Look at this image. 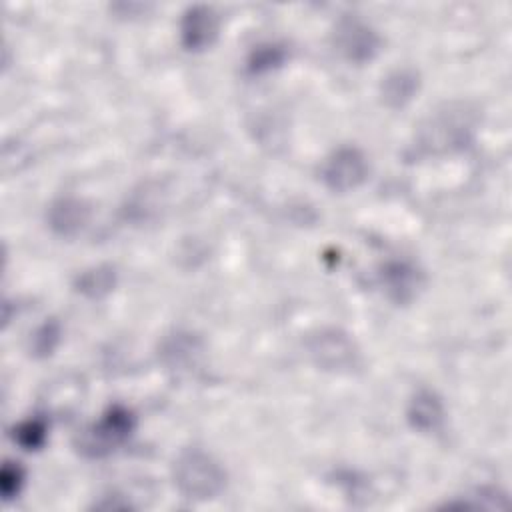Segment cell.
<instances>
[{
  "label": "cell",
  "mask_w": 512,
  "mask_h": 512,
  "mask_svg": "<svg viewBox=\"0 0 512 512\" xmlns=\"http://www.w3.org/2000/svg\"><path fill=\"white\" fill-rule=\"evenodd\" d=\"M176 490L188 500H212L226 488L224 466L202 448H184L172 464Z\"/></svg>",
  "instance_id": "obj_1"
},
{
  "label": "cell",
  "mask_w": 512,
  "mask_h": 512,
  "mask_svg": "<svg viewBox=\"0 0 512 512\" xmlns=\"http://www.w3.org/2000/svg\"><path fill=\"white\" fill-rule=\"evenodd\" d=\"M136 428V418L122 404L108 406L102 416L76 436V448L86 458H104L122 446Z\"/></svg>",
  "instance_id": "obj_2"
},
{
  "label": "cell",
  "mask_w": 512,
  "mask_h": 512,
  "mask_svg": "<svg viewBox=\"0 0 512 512\" xmlns=\"http://www.w3.org/2000/svg\"><path fill=\"white\" fill-rule=\"evenodd\" d=\"M308 354L312 362L328 372L352 374L360 368L362 358L354 340L338 328H322L308 338Z\"/></svg>",
  "instance_id": "obj_3"
},
{
  "label": "cell",
  "mask_w": 512,
  "mask_h": 512,
  "mask_svg": "<svg viewBox=\"0 0 512 512\" xmlns=\"http://www.w3.org/2000/svg\"><path fill=\"white\" fill-rule=\"evenodd\" d=\"M332 44L344 60L360 66L372 62L378 56L382 38L368 22L354 14H346L336 22L332 30Z\"/></svg>",
  "instance_id": "obj_4"
},
{
  "label": "cell",
  "mask_w": 512,
  "mask_h": 512,
  "mask_svg": "<svg viewBox=\"0 0 512 512\" xmlns=\"http://www.w3.org/2000/svg\"><path fill=\"white\" fill-rule=\"evenodd\" d=\"M366 154L356 146H340L328 154L320 166V180L332 192H350L368 178Z\"/></svg>",
  "instance_id": "obj_5"
},
{
  "label": "cell",
  "mask_w": 512,
  "mask_h": 512,
  "mask_svg": "<svg viewBox=\"0 0 512 512\" xmlns=\"http://www.w3.org/2000/svg\"><path fill=\"white\" fill-rule=\"evenodd\" d=\"M378 284L394 304H410L424 288V274L406 260H388L378 270Z\"/></svg>",
  "instance_id": "obj_6"
},
{
  "label": "cell",
  "mask_w": 512,
  "mask_h": 512,
  "mask_svg": "<svg viewBox=\"0 0 512 512\" xmlns=\"http://www.w3.org/2000/svg\"><path fill=\"white\" fill-rule=\"evenodd\" d=\"M220 32V16L212 6H188L180 18V42L190 52L210 48Z\"/></svg>",
  "instance_id": "obj_7"
},
{
  "label": "cell",
  "mask_w": 512,
  "mask_h": 512,
  "mask_svg": "<svg viewBox=\"0 0 512 512\" xmlns=\"http://www.w3.org/2000/svg\"><path fill=\"white\" fill-rule=\"evenodd\" d=\"M90 216V204L76 196H60L52 200L46 210L48 228L62 238H72L80 234L88 226Z\"/></svg>",
  "instance_id": "obj_8"
},
{
  "label": "cell",
  "mask_w": 512,
  "mask_h": 512,
  "mask_svg": "<svg viewBox=\"0 0 512 512\" xmlns=\"http://www.w3.org/2000/svg\"><path fill=\"white\" fill-rule=\"evenodd\" d=\"M444 416H446L444 404L432 390H418L410 398L406 408L408 424L422 434L436 432L442 426Z\"/></svg>",
  "instance_id": "obj_9"
},
{
  "label": "cell",
  "mask_w": 512,
  "mask_h": 512,
  "mask_svg": "<svg viewBox=\"0 0 512 512\" xmlns=\"http://www.w3.org/2000/svg\"><path fill=\"white\" fill-rule=\"evenodd\" d=\"M420 90V74L414 68H396L380 82V96L388 108H404Z\"/></svg>",
  "instance_id": "obj_10"
},
{
  "label": "cell",
  "mask_w": 512,
  "mask_h": 512,
  "mask_svg": "<svg viewBox=\"0 0 512 512\" xmlns=\"http://www.w3.org/2000/svg\"><path fill=\"white\" fill-rule=\"evenodd\" d=\"M116 282H118L116 268L112 264H98V266H92V268L80 272L74 280V288L82 296L98 300V298H104L106 294H110L114 290Z\"/></svg>",
  "instance_id": "obj_11"
},
{
  "label": "cell",
  "mask_w": 512,
  "mask_h": 512,
  "mask_svg": "<svg viewBox=\"0 0 512 512\" xmlns=\"http://www.w3.org/2000/svg\"><path fill=\"white\" fill-rule=\"evenodd\" d=\"M202 352L200 348V340L196 336H192L190 332H174L172 336L164 338L162 348H160V356L162 362L170 368H178L184 364H194L196 356Z\"/></svg>",
  "instance_id": "obj_12"
},
{
  "label": "cell",
  "mask_w": 512,
  "mask_h": 512,
  "mask_svg": "<svg viewBox=\"0 0 512 512\" xmlns=\"http://www.w3.org/2000/svg\"><path fill=\"white\" fill-rule=\"evenodd\" d=\"M286 48L274 42H266V44H258L252 48V52L248 54L246 60V70L250 74H266L270 70L280 68L286 62Z\"/></svg>",
  "instance_id": "obj_13"
},
{
  "label": "cell",
  "mask_w": 512,
  "mask_h": 512,
  "mask_svg": "<svg viewBox=\"0 0 512 512\" xmlns=\"http://www.w3.org/2000/svg\"><path fill=\"white\" fill-rule=\"evenodd\" d=\"M12 438L24 450H40L48 438V422L40 416L22 420L18 426H14Z\"/></svg>",
  "instance_id": "obj_14"
},
{
  "label": "cell",
  "mask_w": 512,
  "mask_h": 512,
  "mask_svg": "<svg viewBox=\"0 0 512 512\" xmlns=\"http://www.w3.org/2000/svg\"><path fill=\"white\" fill-rule=\"evenodd\" d=\"M60 336H62L60 324L54 318L46 320L30 336V354L34 358H48L60 344Z\"/></svg>",
  "instance_id": "obj_15"
},
{
  "label": "cell",
  "mask_w": 512,
  "mask_h": 512,
  "mask_svg": "<svg viewBox=\"0 0 512 512\" xmlns=\"http://www.w3.org/2000/svg\"><path fill=\"white\" fill-rule=\"evenodd\" d=\"M26 482V472L20 466V462H12L6 460V464L2 466V474H0V490H2V498L8 502L12 498H16Z\"/></svg>",
  "instance_id": "obj_16"
}]
</instances>
